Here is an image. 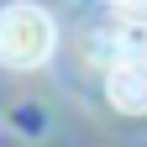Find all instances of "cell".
Listing matches in <instances>:
<instances>
[{"instance_id":"7a4b0ae2","label":"cell","mask_w":147,"mask_h":147,"mask_svg":"<svg viewBox=\"0 0 147 147\" xmlns=\"http://www.w3.org/2000/svg\"><path fill=\"white\" fill-rule=\"evenodd\" d=\"M105 95L116 110H126V116H142L147 110V47H137L131 58H116L105 74Z\"/></svg>"},{"instance_id":"6da1fadb","label":"cell","mask_w":147,"mask_h":147,"mask_svg":"<svg viewBox=\"0 0 147 147\" xmlns=\"http://www.w3.org/2000/svg\"><path fill=\"white\" fill-rule=\"evenodd\" d=\"M53 42H58V26L42 5L32 0H16V5L0 11V68L11 74H26L37 63L53 58Z\"/></svg>"},{"instance_id":"3957f363","label":"cell","mask_w":147,"mask_h":147,"mask_svg":"<svg viewBox=\"0 0 147 147\" xmlns=\"http://www.w3.org/2000/svg\"><path fill=\"white\" fill-rule=\"evenodd\" d=\"M121 16H131V21H147V0H110Z\"/></svg>"}]
</instances>
